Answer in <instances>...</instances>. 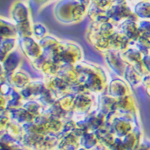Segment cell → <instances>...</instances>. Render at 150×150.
<instances>
[{"mask_svg": "<svg viewBox=\"0 0 150 150\" xmlns=\"http://www.w3.org/2000/svg\"><path fill=\"white\" fill-rule=\"evenodd\" d=\"M32 33H34L36 37L42 39L43 36L46 34V28L41 25V24H35L32 28Z\"/></svg>", "mask_w": 150, "mask_h": 150, "instance_id": "277c9868", "label": "cell"}, {"mask_svg": "<svg viewBox=\"0 0 150 150\" xmlns=\"http://www.w3.org/2000/svg\"><path fill=\"white\" fill-rule=\"evenodd\" d=\"M22 50L26 55L30 58H39L41 54L40 45L33 40L31 37L22 38Z\"/></svg>", "mask_w": 150, "mask_h": 150, "instance_id": "6da1fadb", "label": "cell"}, {"mask_svg": "<svg viewBox=\"0 0 150 150\" xmlns=\"http://www.w3.org/2000/svg\"><path fill=\"white\" fill-rule=\"evenodd\" d=\"M19 60H20V57L16 51L9 53L3 61V70H6V72H13L17 67Z\"/></svg>", "mask_w": 150, "mask_h": 150, "instance_id": "3957f363", "label": "cell"}, {"mask_svg": "<svg viewBox=\"0 0 150 150\" xmlns=\"http://www.w3.org/2000/svg\"><path fill=\"white\" fill-rule=\"evenodd\" d=\"M12 18L17 24L27 22L28 20V9L27 6L24 5V2H16L12 6Z\"/></svg>", "mask_w": 150, "mask_h": 150, "instance_id": "7a4b0ae2", "label": "cell"}]
</instances>
